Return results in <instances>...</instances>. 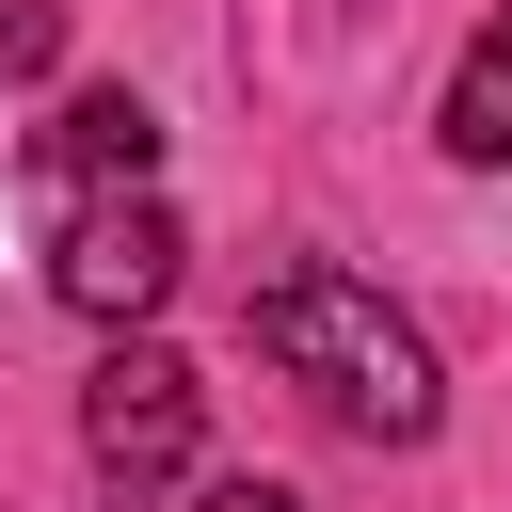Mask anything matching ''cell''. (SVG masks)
I'll return each mask as SVG.
<instances>
[{"label":"cell","mask_w":512,"mask_h":512,"mask_svg":"<svg viewBox=\"0 0 512 512\" xmlns=\"http://www.w3.org/2000/svg\"><path fill=\"white\" fill-rule=\"evenodd\" d=\"M192 432H208L192 352L112 336V352H96V384H80V448H96V480H112V496H160V480H192Z\"/></svg>","instance_id":"3957f363"},{"label":"cell","mask_w":512,"mask_h":512,"mask_svg":"<svg viewBox=\"0 0 512 512\" xmlns=\"http://www.w3.org/2000/svg\"><path fill=\"white\" fill-rule=\"evenodd\" d=\"M144 176H160V112H144L128 80L64 96V128L32 144V192H48V208H80V192H144Z\"/></svg>","instance_id":"277c9868"},{"label":"cell","mask_w":512,"mask_h":512,"mask_svg":"<svg viewBox=\"0 0 512 512\" xmlns=\"http://www.w3.org/2000/svg\"><path fill=\"white\" fill-rule=\"evenodd\" d=\"M240 336L336 416V432H368V448H416L432 416H448V384H432V336L368 288V272H320V256H288V272H256L240 288Z\"/></svg>","instance_id":"6da1fadb"},{"label":"cell","mask_w":512,"mask_h":512,"mask_svg":"<svg viewBox=\"0 0 512 512\" xmlns=\"http://www.w3.org/2000/svg\"><path fill=\"white\" fill-rule=\"evenodd\" d=\"M176 208L160 192H80V208H48V288L96 320V336H144L160 304H176Z\"/></svg>","instance_id":"7a4b0ae2"},{"label":"cell","mask_w":512,"mask_h":512,"mask_svg":"<svg viewBox=\"0 0 512 512\" xmlns=\"http://www.w3.org/2000/svg\"><path fill=\"white\" fill-rule=\"evenodd\" d=\"M64 64V0H0V80H48Z\"/></svg>","instance_id":"8992f818"},{"label":"cell","mask_w":512,"mask_h":512,"mask_svg":"<svg viewBox=\"0 0 512 512\" xmlns=\"http://www.w3.org/2000/svg\"><path fill=\"white\" fill-rule=\"evenodd\" d=\"M432 128H448V160H464V176H496V160H512V16H480V48L448 64V112H432Z\"/></svg>","instance_id":"5b68a950"},{"label":"cell","mask_w":512,"mask_h":512,"mask_svg":"<svg viewBox=\"0 0 512 512\" xmlns=\"http://www.w3.org/2000/svg\"><path fill=\"white\" fill-rule=\"evenodd\" d=\"M192 512H304V496H288V480H208Z\"/></svg>","instance_id":"52a82bcc"}]
</instances>
